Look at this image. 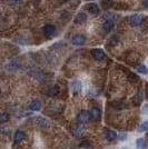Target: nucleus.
<instances>
[{
    "label": "nucleus",
    "mask_w": 148,
    "mask_h": 149,
    "mask_svg": "<svg viewBox=\"0 0 148 149\" xmlns=\"http://www.w3.org/2000/svg\"><path fill=\"white\" fill-rule=\"evenodd\" d=\"M144 22V17L142 15H131L128 17V24L131 27H138Z\"/></svg>",
    "instance_id": "1"
},
{
    "label": "nucleus",
    "mask_w": 148,
    "mask_h": 149,
    "mask_svg": "<svg viewBox=\"0 0 148 149\" xmlns=\"http://www.w3.org/2000/svg\"><path fill=\"white\" fill-rule=\"evenodd\" d=\"M71 44L75 45V46H84L86 44V37L84 35L77 33L71 38Z\"/></svg>",
    "instance_id": "2"
},
{
    "label": "nucleus",
    "mask_w": 148,
    "mask_h": 149,
    "mask_svg": "<svg viewBox=\"0 0 148 149\" xmlns=\"http://www.w3.org/2000/svg\"><path fill=\"white\" fill-rule=\"evenodd\" d=\"M91 57H93L95 60H97V61H101V60H104L106 58V55L105 52H104V50L101 49H93L91 50Z\"/></svg>",
    "instance_id": "3"
},
{
    "label": "nucleus",
    "mask_w": 148,
    "mask_h": 149,
    "mask_svg": "<svg viewBox=\"0 0 148 149\" xmlns=\"http://www.w3.org/2000/svg\"><path fill=\"white\" fill-rule=\"evenodd\" d=\"M70 87H71V90L75 95H78L82 91V85H81V81L78 80V79H75V80L71 81L70 84Z\"/></svg>",
    "instance_id": "4"
},
{
    "label": "nucleus",
    "mask_w": 148,
    "mask_h": 149,
    "mask_svg": "<svg viewBox=\"0 0 148 149\" xmlns=\"http://www.w3.org/2000/svg\"><path fill=\"white\" fill-rule=\"evenodd\" d=\"M43 35L47 38L52 37L56 32V27L54 25H46L43 27Z\"/></svg>",
    "instance_id": "5"
},
{
    "label": "nucleus",
    "mask_w": 148,
    "mask_h": 149,
    "mask_svg": "<svg viewBox=\"0 0 148 149\" xmlns=\"http://www.w3.org/2000/svg\"><path fill=\"white\" fill-rule=\"evenodd\" d=\"M35 124L40 128H48L49 127V121L46 118H43L41 116H38L35 118Z\"/></svg>",
    "instance_id": "6"
},
{
    "label": "nucleus",
    "mask_w": 148,
    "mask_h": 149,
    "mask_svg": "<svg viewBox=\"0 0 148 149\" xmlns=\"http://www.w3.org/2000/svg\"><path fill=\"white\" fill-rule=\"evenodd\" d=\"M85 9L89 13H91V15H98L100 13V9H99L98 5H96V3H87Z\"/></svg>",
    "instance_id": "7"
},
{
    "label": "nucleus",
    "mask_w": 148,
    "mask_h": 149,
    "mask_svg": "<svg viewBox=\"0 0 148 149\" xmlns=\"http://www.w3.org/2000/svg\"><path fill=\"white\" fill-rule=\"evenodd\" d=\"M89 118H90V113H89L88 111H86V110L80 111L79 113H78V116H77V119H78V121H79L80 124H85V123H87V121L89 120Z\"/></svg>",
    "instance_id": "8"
},
{
    "label": "nucleus",
    "mask_w": 148,
    "mask_h": 149,
    "mask_svg": "<svg viewBox=\"0 0 148 149\" xmlns=\"http://www.w3.org/2000/svg\"><path fill=\"white\" fill-rule=\"evenodd\" d=\"M114 26H115L114 20L110 18L107 19V20H105V22L103 24V30L105 31V32H110L114 29Z\"/></svg>",
    "instance_id": "9"
},
{
    "label": "nucleus",
    "mask_w": 148,
    "mask_h": 149,
    "mask_svg": "<svg viewBox=\"0 0 148 149\" xmlns=\"http://www.w3.org/2000/svg\"><path fill=\"white\" fill-rule=\"evenodd\" d=\"M71 134L76 137H80L84 134V127L80 124L75 125V126L71 127Z\"/></svg>",
    "instance_id": "10"
},
{
    "label": "nucleus",
    "mask_w": 148,
    "mask_h": 149,
    "mask_svg": "<svg viewBox=\"0 0 148 149\" xmlns=\"http://www.w3.org/2000/svg\"><path fill=\"white\" fill-rule=\"evenodd\" d=\"M25 132L21 130H17L15 132V136H13V141L15 143H20L22 140H25Z\"/></svg>",
    "instance_id": "11"
},
{
    "label": "nucleus",
    "mask_w": 148,
    "mask_h": 149,
    "mask_svg": "<svg viewBox=\"0 0 148 149\" xmlns=\"http://www.w3.org/2000/svg\"><path fill=\"white\" fill-rule=\"evenodd\" d=\"M89 113H90V118L93 120H99V118H100V109L98 107H93L90 109Z\"/></svg>",
    "instance_id": "12"
},
{
    "label": "nucleus",
    "mask_w": 148,
    "mask_h": 149,
    "mask_svg": "<svg viewBox=\"0 0 148 149\" xmlns=\"http://www.w3.org/2000/svg\"><path fill=\"white\" fill-rule=\"evenodd\" d=\"M87 21V15L85 13H77V16L75 17V22L76 24H84Z\"/></svg>",
    "instance_id": "13"
},
{
    "label": "nucleus",
    "mask_w": 148,
    "mask_h": 149,
    "mask_svg": "<svg viewBox=\"0 0 148 149\" xmlns=\"http://www.w3.org/2000/svg\"><path fill=\"white\" fill-rule=\"evenodd\" d=\"M6 68L8 69V70H10V71H17L18 69H20V65H19V62L15 61V60H11V61L8 62Z\"/></svg>",
    "instance_id": "14"
},
{
    "label": "nucleus",
    "mask_w": 148,
    "mask_h": 149,
    "mask_svg": "<svg viewBox=\"0 0 148 149\" xmlns=\"http://www.w3.org/2000/svg\"><path fill=\"white\" fill-rule=\"evenodd\" d=\"M41 106L43 105H41V102L39 100H34L29 105V109H30L31 111H39L41 109Z\"/></svg>",
    "instance_id": "15"
},
{
    "label": "nucleus",
    "mask_w": 148,
    "mask_h": 149,
    "mask_svg": "<svg viewBox=\"0 0 148 149\" xmlns=\"http://www.w3.org/2000/svg\"><path fill=\"white\" fill-rule=\"evenodd\" d=\"M136 149H147V143L144 138H138L136 140Z\"/></svg>",
    "instance_id": "16"
},
{
    "label": "nucleus",
    "mask_w": 148,
    "mask_h": 149,
    "mask_svg": "<svg viewBox=\"0 0 148 149\" xmlns=\"http://www.w3.org/2000/svg\"><path fill=\"white\" fill-rule=\"evenodd\" d=\"M105 138L108 140V141H112V140H115V139H117L118 138V135L115 132V131L112 130H107L105 132Z\"/></svg>",
    "instance_id": "17"
},
{
    "label": "nucleus",
    "mask_w": 148,
    "mask_h": 149,
    "mask_svg": "<svg viewBox=\"0 0 148 149\" xmlns=\"http://www.w3.org/2000/svg\"><path fill=\"white\" fill-rule=\"evenodd\" d=\"M58 93H59V88H58V86H52L48 90V95H49L50 97H56V96H58Z\"/></svg>",
    "instance_id": "18"
},
{
    "label": "nucleus",
    "mask_w": 148,
    "mask_h": 149,
    "mask_svg": "<svg viewBox=\"0 0 148 149\" xmlns=\"http://www.w3.org/2000/svg\"><path fill=\"white\" fill-rule=\"evenodd\" d=\"M138 131L139 132H146V131H148V120H145V121H142V124L139 125Z\"/></svg>",
    "instance_id": "19"
},
{
    "label": "nucleus",
    "mask_w": 148,
    "mask_h": 149,
    "mask_svg": "<svg viewBox=\"0 0 148 149\" xmlns=\"http://www.w3.org/2000/svg\"><path fill=\"white\" fill-rule=\"evenodd\" d=\"M137 71L142 74H148V68L146 65H138L137 66Z\"/></svg>",
    "instance_id": "20"
},
{
    "label": "nucleus",
    "mask_w": 148,
    "mask_h": 149,
    "mask_svg": "<svg viewBox=\"0 0 148 149\" xmlns=\"http://www.w3.org/2000/svg\"><path fill=\"white\" fill-rule=\"evenodd\" d=\"M101 7L107 10V9H109L110 7H112V1L111 0H103L101 1Z\"/></svg>",
    "instance_id": "21"
},
{
    "label": "nucleus",
    "mask_w": 148,
    "mask_h": 149,
    "mask_svg": "<svg viewBox=\"0 0 148 149\" xmlns=\"http://www.w3.org/2000/svg\"><path fill=\"white\" fill-rule=\"evenodd\" d=\"M134 101H135L136 105H139L140 102L142 101V91H139V93L136 95L135 97H134Z\"/></svg>",
    "instance_id": "22"
},
{
    "label": "nucleus",
    "mask_w": 148,
    "mask_h": 149,
    "mask_svg": "<svg viewBox=\"0 0 148 149\" xmlns=\"http://www.w3.org/2000/svg\"><path fill=\"white\" fill-rule=\"evenodd\" d=\"M128 79H129V81H131V82H136V81L139 80V77H138L136 74L129 72V74H128Z\"/></svg>",
    "instance_id": "23"
},
{
    "label": "nucleus",
    "mask_w": 148,
    "mask_h": 149,
    "mask_svg": "<svg viewBox=\"0 0 148 149\" xmlns=\"http://www.w3.org/2000/svg\"><path fill=\"white\" fill-rule=\"evenodd\" d=\"M118 42H119V39H118L117 36H112V37L109 39V44H110L111 46H116Z\"/></svg>",
    "instance_id": "24"
},
{
    "label": "nucleus",
    "mask_w": 148,
    "mask_h": 149,
    "mask_svg": "<svg viewBox=\"0 0 148 149\" xmlns=\"http://www.w3.org/2000/svg\"><path fill=\"white\" fill-rule=\"evenodd\" d=\"M0 119H1V123H2V124L8 121V120H9V113H1Z\"/></svg>",
    "instance_id": "25"
},
{
    "label": "nucleus",
    "mask_w": 148,
    "mask_h": 149,
    "mask_svg": "<svg viewBox=\"0 0 148 149\" xmlns=\"http://www.w3.org/2000/svg\"><path fill=\"white\" fill-rule=\"evenodd\" d=\"M118 139H119V140H121V141L126 140V139H127V134H120L119 137H118Z\"/></svg>",
    "instance_id": "26"
},
{
    "label": "nucleus",
    "mask_w": 148,
    "mask_h": 149,
    "mask_svg": "<svg viewBox=\"0 0 148 149\" xmlns=\"http://www.w3.org/2000/svg\"><path fill=\"white\" fill-rule=\"evenodd\" d=\"M142 113H148V104L142 106Z\"/></svg>",
    "instance_id": "27"
},
{
    "label": "nucleus",
    "mask_w": 148,
    "mask_h": 149,
    "mask_svg": "<svg viewBox=\"0 0 148 149\" xmlns=\"http://www.w3.org/2000/svg\"><path fill=\"white\" fill-rule=\"evenodd\" d=\"M10 3H13V5H17L19 2H21V0H8Z\"/></svg>",
    "instance_id": "28"
},
{
    "label": "nucleus",
    "mask_w": 148,
    "mask_h": 149,
    "mask_svg": "<svg viewBox=\"0 0 148 149\" xmlns=\"http://www.w3.org/2000/svg\"><path fill=\"white\" fill-rule=\"evenodd\" d=\"M142 6L145 8H148V0H142Z\"/></svg>",
    "instance_id": "29"
},
{
    "label": "nucleus",
    "mask_w": 148,
    "mask_h": 149,
    "mask_svg": "<svg viewBox=\"0 0 148 149\" xmlns=\"http://www.w3.org/2000/svg\"><path fill=\"white\" fill-rule=\"evenodd\" d=\"M147 137H148V136H147Z\"/></svg>",
    "instance_id": "30"
}]
</instances>
